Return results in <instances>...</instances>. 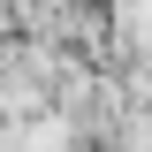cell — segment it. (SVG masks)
<instances>
[{
	"label": "cell",
	"instance_id": "1",
	"mask_svg": "<svg viewBox=\"0 0 152 152\" xmlns=\"http://www.w3.org/2000/svg\"><path fill=\"white\" fill-rule=\"evenodd\" d=\"M114 46L129 61H152V0H114Z\"/></svg>",
	"mask_w": 152,
	"mask_h": 152
},
{
	"label": "cell",
	"instance_id": "2",
	"mask_svg": "<svg viewBox=\"0 0 152 152\" xmlns=\"http://www.w3.org/2000/svg\"><path fill=\"white\" fill-rule=\"evenodd\" d=\"M8 15H15V0H0V31H8Z\"/></svg>",
	"mask_w": 152,
	"mask_h": 152
}]
</instances>
